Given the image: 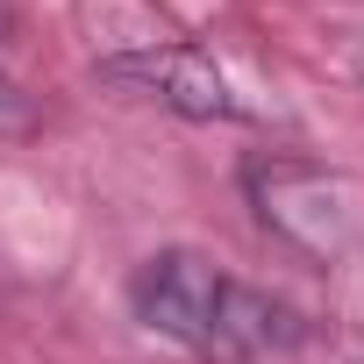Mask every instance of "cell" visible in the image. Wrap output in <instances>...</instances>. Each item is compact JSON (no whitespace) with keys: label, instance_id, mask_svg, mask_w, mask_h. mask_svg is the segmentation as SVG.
I'll return each instance as SVG.
<instances>
[{"label":"cell","instance_id":"1","mask_svg":"<svg viewBox=\"0 0 364 364\" xmlns=\"http://www.w3.org/2000/svg\"><path fill=\"white\" fill-rule=\"evenodd\" d=\"M129 307L150 336L178 343L200 364H272L307 343L300 307L236 279L208 250H150L129 272Z\"/></svg>","mask_w":364,"mask_h":364},{"label":"cell","instance_id":"2","mask_svg":"<svg viewBox=\"0 0 364 364\" xmlns=\"http://www.w3.org/2000/svg\"><path fill=\"white\" fill-rule=\"evenodd\" d=\"M243 193H250L257 222L286 250H300L314 264H336L350 250V236H357V215H350L343 178L321 171V164H307V157H257L243 171Z\"/></svg>","mask_w":364,"mask_h":364},{"label":"cell","instance_id":"3","mask_svg":"<svg viewBox=\"0 0 364 364\" xmlns=\"http://www.w3.org/2000/svg\"><path fill=\"white\" fill-rule=\"evenodd\" d=\"M100 79H114V86H129V93L171 107V114H186V122H243V100H236L229 72L200 43H178V36L100 58Z\"/></svg>","mask_w":364,"mask_h":364},{"label":"cell","instance_id":"4","mask_svg":"<svg viewBox=\"0 0 364 364\" xmlns=\"http://www.w3.org/2000/svg\"><path fill=\"white\" fill-rule=\"evenodd\" d=\"M36 129V107H29V93L15 86V72L0 65V136H29Z\"/></svg>","mask_w":364,"mask_h":364}]
</instances>
